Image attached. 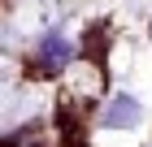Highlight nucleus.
Returning a JSON list of instances; mask_svg holds the SVG:
<instances>
[{
	"label": "nucleus",
	"instance_id": "nucleus-1",
	"mask_svg": "<svg viewBox=\"0 0 152 147\" xmlns=\"http://www.w3.org/2000/svg\"><path fill=\"white\" fill-rule=\"evenodd\" d=\"M74 56V43L65 39V35H48L44 43L35 48V69L39 74H57V69H65Z\"/></svg>",
	"mask_w": 152,
	"mask_h": 147
},
{
	"label": "nucleus",
	"instance_id": "nucleus-2",
	"mask_svg": "<svg viewBox=\"0 0 152 147\" xmlns=\"http://www.w3.org/2000/svg\"><path fill=\"white\" fill-rule=\"evenodd\" d=\"M139 100H130V95H113L104 104V125H117V130H130V125H139Z\"/></svg>",
	"mask_w": 152,
	"mask_h": 147
}]
</instances>
